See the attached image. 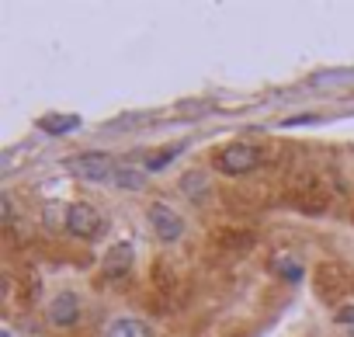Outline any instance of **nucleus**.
Wrapping results in <instances>:
<instances>
[{"label":"nucleus","mask_w":354,"mask_h":337,"mask_svg":"<svg viewBox=\"0 0 354 337\" xmlns=\"http://www.w3.org/2000/svg\"><path fill=\"white\" fill-rule=\"evenodd\" d=\"M216 167L230 178H240V174H247V171L257 167V149L247 146V143H230L226 149L216 153Z\"/></svg>","instance_id":"nucleus-1"},{"label":"nucleus","mask_w":354,"mask_h":337,"mask_svg":"<svg viewBox=\"0 0 354 337\" xmlns=\"http://www.w3.org/2000/svg\"><path fill=\"white\" fill-rule=\"evenodd\" d=\"M66 230H70L73 237H80V240H91V237L101 230V216H97L91 206L77 202V206L66 209Z\"/></svg>","instance_id":"nucleus-2"},{"label":"nucleus","mask_w":354,"mask_h":337,"mask_svg":"<svg viewBox=\"0 0 354 337\" xmlns=\"http://www.w3.org/2000/svg\"><path fill=\"white\" fill-rule=\"evenodd\" d=\"M313 289H316V295L323 299V302H337L340 295H344V275H340V268L337 264H319L316 268V275H313Z\"/></svg>","instance_id":"nucleus-3"},{"label":"nucleus","mask_w":354,"mask_h":337,"mask_svg":"<svg viewBox=\"0 0 354 337\" xmlns=\"http://www.w3.org/2000/svg\"><path fill=\"white\" fill-rule=\"evenodd\" d=\"M149 223H153V230H156V237L160 240H177L185 233V223H181V216H177L170 206H163V202H156V206H149Z\"/></svg>","instance_id":"nucleus-4"},{"label":"nucleus","mask_w":354,"mask_h":337,"mask_svg":"<svg viewBox=\"0 0 354 337\" xmlns=\"http://www.w3.org/2000/svg\"><path fill=\"white\" fill-rule=\"evenodd\" d=\"M132 261H136L132 244H129V240H118V244H111V251L104 254V275H108V278H122V275H129Z\"/></svg>","instance_id":"nucleus-5"},{"label":"nucleus","mask_w":354,"mask_h":337,"mask_svg":"<svg viewBox=\"0 0 354 337\" xmlns=\"http://www.w3.org/2000/svg\"><path fill=\"white\" fill-rule=\"evenodd\" d=\"M111 171L115 167L104 153H80L77 156V174L87 181H104V178H111Z\"/></svg>","instance_id":"nucleus-6"},{"label":"nucleus","mask_w":354,"mask_h":337,"mask_svg":"<svg viewBox=\"0 0 354 337\" xmlns=\"http://www.w3.org/2000/svg\"><path fill=\"white\" fill-rule=\"evenodd\" d=\"M77 313H80V302H77L73 292H59V295L53 299V306H49V320H53L56 327L77 323Z\"/></svg>","instance_id":"nucleus-7"},{"label":"nucleus","mask_w":354,"mask_h":337,"mask_svg":"<svg viewBox=\"0 0 354 337\" xmlns=\"http://www.w3.org/2000/svg\"><path fill=\"white\" fill-rule=\"evenodd\" d=\"M111 181L125 192H142L146 188V171H139V167H115Z\"/></svg>","instance_id":"nucleus-8"},{"label":"nucleus","mask_w":354,"mask_h":337,"mask_svg":"<svg viewBox=\"0 0 354 337\" xmlns=\"http://www.w3.org/2000/svg\"><path fill=\"white\" fill-rule=\"evenodd\" d=\"M77 125H80L77 115H46V118H39V129H46L49 136H63V132H70Z\"/></svg>","instance_id":"nucleus-9"},{"label":"nucleus","mask_w":354,"mask_h":337,"mask_svg":"<svg viewBox=\"0 0 354 337\" xmlns=\"http://www.w3.org/2000/svg\"><path fill=\"white\" fill-rule=\"evenodd\" d=\"M108 337H149V327L125 316V320H115V323L108 327Z\"/></svg>","instance_id":"nucleus-10"},{"label":"nucleus","mask_w":354,"mask_h":337,"mask_svg":"<svg viewBox=\"0 0 354 337\" xmlns=\"http://www.w3.org/2000/svg\"><path fill=\"white\" fill-rule=\"evenodd\" d=\"M181 192H185L188 199H202V195H205V174H198V171L185 174V178H181Z\"/></svg>","instance_id":"nucleus-11"},{"label":"nucleus","mask_w":354,"mask_h":337,"mask_svg":"<svg viewBox=\"0 0 354 337\" xmlns=\"http://www.w3.org/2000/svg\"><path fill=\"white\" fill-rule=\"evenodd\" d=\"M181 149V146H170V149H160V153H153L149 160H146V171H160V167H167L170 160H174V153Z\"/></svg>","instance_id":"nucleus-12"},{"label":"nucleus","mask_w":354,"mask_h":337,"mask_svg":"<svg viewBox=\"0 0 354 337\" xmlns=\"http://www.w3.org/2000/svg\"><path fill=\"white\" fill-rule=\"evenodd\" d=\"M337 323H344V327H354V306H344V309H337Z\"/></svg>","instance_id":"nucleus-13"}]
</instances>
